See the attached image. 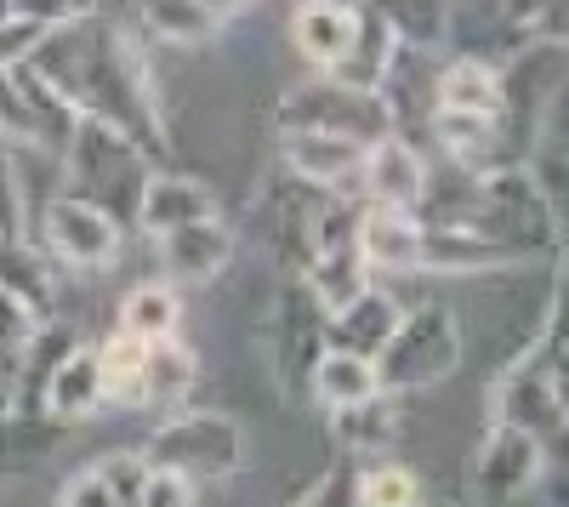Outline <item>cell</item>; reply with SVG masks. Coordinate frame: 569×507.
<instances>
[{
	"mask_svg": "<svg viewBox=\"0 0 569 507\" xmlns=\"http://www.w3.org/2000/svg\"><path fill=\"white\" fill-rule=\"evenodd\" d=\"M63 171H69V195H86L109 206L120 222L137 228V206H142V189L149 177L160 171V160L137 143L131 131L98 120V115H80L69 149H63Z\"/></svg>",
	"mask_w": 569,
	"mask_h": 507,
	"instance_id": "1",
	"label": "cell"
},
{
	"mask_svg": "<svg viewBox=\"0 0 569 507\" xmlns=\"http://www.w3.org/2000/svg\"><path fill=\"white\" fill-rule=\"evenodd\" d=\"M142 456H149V468L182 474L194 485H217L246 468V428L228 410H182V417H171L149 434Z\"/></svg>",
	"mask_w": 569,
	"mask_h": 507,
	"instance_id": "2",
	"label": "cell"
},
{
	"mask_svg": "<svg viewBox=\"0 0 569 507\" xmlns=\"http://www.w3.org/2000/svg\"><path fill=\"white\" fill-rule=\"evenodd\" d=\"M279 131H330V137H353V143H382L393 137V115L382 103V91H359L337 74H313L291 86L273 103Z\"/></svg>",
	"mask_w": 569,
	"mask_h": 507,
	"instance_id": "3",
	"label": "cell"
},
{
	"mask_svg": "<svg viewBox=\"0 0 569 507\" xmlns=\"http://www.w3.org/2000/svg\"><path fill=\"white\" fill-rule=\"evenodd\" d=\"M467 342H461V326L445 302H421L405 314V326L393 331V342L382 348L376 371H382V388L388 394H416V388H433L445 377H456Z\"/></svg>",
	"mask_w": 569,
	"mask_h": 507,
	"instance_id": "4",
	"label": "cell"
},
{
	"mask_svg": "<svg viewBox=\"0 0 569 507\" xmlns=\"http://www.w3.org/2000/svg\"><path fill=\"white\" fill-rule=\"evenodd\" d=\"M330 354V308L313 297V286L284 280L273 297V319H268V359H273V382L279 394H313V371Z\"/></svg>",
	"mask_w": 569,
	"mask_h": 507,
	"instance_id": "5",
	"label": "cell"
},
{
	"mask_svg": "<svg viewBox=\"0 0 569 507\" xmlns=\"http://www.w3.org/2000/svg\"><path fill=\"white\" fill-rule=\"evenodd\" d=\"M74 126H80V109L34 63L0 69V143H29V149L63 155Z\"/></svg>",
	"mask_w": 569,
	"mask_h": 507,
	"instance_id": "6",
	"label": "cell"
},
{
	"mask_svg": "<svg viewBox=\"0 0 569 507\" xmlns=\"http://www.w3.org/2000/svg\"><path fill=\"white\" fill-rule=\"evenodd\" d=\"M40 240H46V251H52L63 268L98 274V268H114V262H120V251H126V222H120L109 206L63 189L52 206H46V217H40Z\"/></svg>",
	"mask_w": 569,
	"mask_h": 507,
	"instance_id": "7",
	"label": "cell"
},
{
	"mask_svg": "<svg viewBox=\"0 0 569 507\" xmlns=\"http://www.w3.org/2000/svg\"><path fill=\"white\" fill-rule=\"evenodd\" d=\"M541 463H547V445L518 428V422H490L479 450H472V507H512L518 496H525L536 479H541Z\"/></svg>",
	"mask_w": 569,
	"mask_h": 507,
	"instance_id": "8",
	"label": "cell"
},
{
	"mask_svg": "<svg viewBox=\"0 0 569 507\" xmlns=\"http://www.w3.org/2000/svg\"><path fill=\"white\" fill-rule=\"evenodd\" d=\"M445 58L450 52H433V46H410L399 40L393 58H388V74H382V103L393 115V131L410 137V143H433V120H439V74H445Z\"/></svg>",
	"mask_w": 569,
	"mask_h": 507,
	"instance_id": "9",
	"label": "cell"
},
{
	"mask_svg": "<svg viewBox=\"0 0 569 507\" xmlns=\"http://www.w3.org/2000/svg\"><path fill=\"white\" fill-rule=\"evenodd\" d=\"M490 410H496L501 422L530 428L541 445H547V439H558V434L569 428L563 388H558L552 365H547V354H541L536 342H530L525 354H518L512 371H501V382H496V394H490Z\"/></svg>",
	"mask_w": 569,
	"mask_h": 507,
	"instance_id": "10",
	"label": "cell"
},
{
	"mask_svg": "<svg viewBox=\"0 0 569 507\" xmlns=\"http://www.w3.org/2000/svg\"><path fill=\"white\" fill-rule=\"evenodd\" d=\"M359 200L370 206H399V211H427L433 200V171H427V149L410 137H382L365 155V177H359Z\"/></svg>",
	"mask_w": 569,
	"mask_h": 507,
	"instance_id": "11",
	"label": "cell"
},
{
	"mask_svg": "<svg viewBox=\"0 0 569 507\" xmlns=\"http://www.w3.org/2000/svg\"><path fill=\"white\" fill-rule=\"evenodd\" d=\"M359 29H365V0H297L291 12V46L313 74L342 69L359 46Z\"/></svg>",
	"mask_w": 569,
	"mask_h": 507,
	"instance_id": "12",
	"label": "cell"
},
{
	"mask_svg": "<svg viewBox=\"0 0 569 507\" xmlns=\"http://www.w3.org/2000/svg\"><path fill=\"white\" fill-rule=\"evenodd\" d=\"M365 155H370V143H353V137L279 131V166L302 182H313V189H330V195H359Z\"/></svg>",
	"mask_w": 569,
	"mask_h": 507,
	"instance_id": "13",
	"label": "cell"
},
{
	"mask_svg": "<svg viewBox=\"0 0 569 507\" xmlns=\"http://www.w3.org/2000/svg\"><path fill=\"white\" fill-rule=\"evenodd\" d=\"M103 405H109V394H103V354H98V342H69L58 354V365L46 371V382H40V410L69 428V422L98 417Z\"/></svg>",
	"mask_w": 569,
	"mask_h": 507,
	"instance_id": "14",
	"label": "cell"
},
{
	"mask_svg": "<svg viewBox=\"0 0 569 507\" xmlns=\"http://www.w3.org/2000/svg\"><path fill=\"white\" fill-rule=\"evenodd\" d=\"M154 251H160V274L171 286H211L233 262V251H240V235H233L222 217H206V222H188V228L160 235Z\"/></svg>",
	"mask_w": 569,
	"mask_h": 507,
	"instance_id": "15",
	"label": "cell"
},
{
	"mask_svg": "<svg viewBox=\"0 0 569 507\" xmlns=\"http://www.w3.org/2000/svg\"><path fill=\"white\" fill-rule=\"evenodd\" d=\"M359 251H365L370 274H421V257H427V217H421V211L370 206V200H365Z\"/></svg>",
	"mask_w": 569,
	"mask_h": 507,
	"instance_id": "16",
	"label": "cell"
},
{
	"mask_svg": "<svg viewBox=\"0 0 569 507\" xmlns=\"http://www.w3.org/2000/svg\"><path fill=\"white\" fill-rule=\"evenodd\" d=\"M149 456L142 450H114V456H98L86 463L63 490H58V507H142V490H149Z\"/></svg>",
	"mask_w": 569,
	"mask_h": 507,
	"instance_id": "17",
	"label": "cell"
},
{
	"mask_svg": "<svg viewBox=\"0 0 569 507\" xmlns=\"http://www.w3.org/2000/svg\"><path fill=\"white\" fill-rule=\"evenodd\" d=\"M206 217H222L217 211V195L206 189L200 177H188V171H154L149 177V189H142V206H137V228L149 240L171 235V228H188V222H206Z\"/></svg>",
	"mask_w": 569,
	"mask_h": 507,
	"instance_id": "18",
	"label": "cell"
},
{
	"mask_svg": "<svg viewBox=\"0 0 569 507\" xmlns=\"http://www.w3.org/2000/svg\"><path fill=\"white\" fill-rule=\"evenodd\" d=\"M525 257L472 235V228H456V222H427V257H421V274H445V280H472V274H501V268H518Z\"/></svg>",
	"mask_w": 569,
	"mask_h": 507,
	"instance_id": "19",
	"label": "cell"
},
{
	"mask_svg": "<svg viewBox=\"0 0 569 507\" xmlns=\"http://www.w3.org/2000/svg\"><path fill=\"white\" fill-rule=\"evenodd\" d=\"M439 115L507 120V74H501V63H490V58H445Z\"/></svg>",
	"mask_w": 569,
	"mask_h": 507,
	"instance_id": "20",
	"label": "cell"
},
{
	"mask_svg": "<svg viewBox=\"0 0 569 507\" xmlns=\"http://www.w3.org/2000/svg\"><path fill=\"white\" fill-rule=\"evenodd\" d=\"M399 326H405V308H399L382 286H370L365 297H353L348 308L330 314V348L365 354V359H382V348L393 342Z\"/></svg>",
	"mask_w": 569,
	"mask_h": 507,
	"instance_id": "21",
	"label": "cell"
},
{
	"mask_svg": "<svg viewBox=\"0 0 569 507\" xmlns=\"http://www.w3.org/2000/svg\"><path fill=\"white\" fill-rule=\"evenodd\" d=\"M399 394H370L359 405H342L330 410V434H337V445L348 456H359V463H388V450L399 445Z\"/></svg>",
	"mask_w": 569,
	"mask_h": 507,
	"instance_id": "22",
	"label": "cell"
},
{
	"mask_svg": "<svg viewBox=\"0 0 569 507\" xmlns=\"http://www.w3.org/2000/svg\"><path fill=\"white\" fill-rule=\"evenodd\" d=\"M228 18L211 12L206 0H142V34L154 46H177V52H194L206 46Z\"/></svg>",
	"mask_w": 569,
	"mask_h": 507,
	"instance_id": "23",
	"label": "cell"
},
{
	"mask_svg": "<svg viewBox=\"0 0 569 507\" xmlns=\"http://www.w3.org/2000/svg\"><path fill=\"white\" fill-rule=\"evenodd\" d=\"M98 354H103V394H109V405H126V410L131 405H149L154 342H142V337H131V331L114 326V337H103Z\"/></svg>",
	"mask_w": 569,
	"mask_h": 507,
	"instance_id": "24",
	"label": "cell"
},
{
	"mask_svg": "<svg viewBox=\"0 0 569 507\" xmlns=\"http://www.w3.org/2000/svg\"><path fill=\"white\" fill-rule=\"evenodd\" d=\"M63 422H52L40 410H7V417H0V479H18V474H29L34 463H46V456H52L58 445H63Z\"/></svg>",
	"mask_w": 569,
	"mask_h": 507,
	"instance_id": "25",
	"label": "cell"
},
{
	"mask_svg": "<svg viewBox=\"0 0 569 507\" xmlns=\"http://www.w3.org/2000/svg\"><path fill=\"white\" fill-rule=\"evenodd\" d=\"M370 394H382V371H376V359L365 354H342V348H330L319 359V371H313V399L325 410H342V405H359Z\"/></svg>",
	"mask_w": 569,
	"mask_h": 507,
	"instance_id": "26",
	"label": "cell"
},
{
	"mask_svg": "<svg viewBox=\"0 0 569 507\" xmlns=\"http://www.w3.org/2000/svg\"><path fill=\"white\" fill-rule=\"evenodd\" d=\"M177 286L171 280H142L120 297V331L142 342H171L177 337Z\"/></svg>",
	"mask_w": 569,
	"mask_h": 507,
	"instance_id": "27",
	"label": "cell"
},
{
	"mask_svg": "<svg viewBox=\"0 0 569 507\" xmlns=\"http://www.w3.org/2000/svg\"><path fill=\"white\" fill-rule=\"evenodd\" d=\"M388 18V29L410 46H433L450 52V0H370Z\"/></svg>",
	"mask_w": 569,
	"mask_h": 507,
	"instance_id": "28",
	"label": "cell"
},
{
	"mask_svg": "<svg viewBox=\"0 0 569 507\" xmlns=\"http://www.w3.org/2000/svg\"><path fill=\"white\" fill-rule=\"evenodd\" d=\"M393 46H399V34H393V29H388V18L365 0V29H359V46L348 52V63H342V69H330V74L348 80V86H359V91H376V86H382V74H388Z\"/></svg>",
	"mask_w": 569,
	"mask_h": 507,
	"instance_id": "29",
	"label": "cell"
},
{
	"mask_svg": "<svg viewBox=\"0 0 569 507\" xmlns=\"http://www.w3.org/2000/svg\"><path fill=\"white\" fill-rule=\"evenodd\" d=\"M353 507H427V485L405 463H370L353 474Z\"/></svg>",
	"mask_w": 569,
	"mask_h": 507,
	"instance_id": "30",
	"label": "cell"
},
{
	"mask_svg": "<svg viewBox=\"0 0 569 507\" xmlns=\"http://www.w3.org/2000/svg\"><path fill=\"white\" fill-rule=\"evenodd\" d=\"M46 319H52V314H40L29 297H18V291L0 286V365H7V371H18V365L40 348Z\"/></svg>",
	"mask_w": 569,
	"mask_h": 507,
	"instance_id": "31",
	"label": "cell"
},
{
	"mask_svg": "<svg viewBox=\"0 0 569 507\" xmlns=\"http://www.w3.org/2000/svg\"><path fill=\"white\" fill-rule=\"evenodd\" d=\"M200 382V359H194V348H182L177 337L171 342H154V365H149V405H160V410H177L182 405V394Z\"/></svg>",
	"mask_w": 569,
	"mask_h": 507,
	"instance_id": "32",
	"label": "cell"
},
{
	"mask_svg": "<svg viewBox=\"0 0 569 507\" xmlns=\"http://www.w3.org/2000/svg\"><path fill=\"white\" fill-rule=\"evenodd\" d=\"M0 235L29 246V189H23V171L7 143H0Z\"/></svg>",
	"mask_w": 569,
	"mask_h": 507,
	"instance_id": "33",
	"label": "cell"
},
{
	"mask_svg": "<svg viewBox=\"0 0 569 507\" xmlns=\"http://www.w3.org/2000/svg\"><path fill=\"white\" fill-rule=\"evenodd\" d=\"M46 29L52 23H34V18H12V23H0V69H18L34 58V46L46 40Z\"/></svg>",
	"mask_w": 569,
	"mask_h": 507,
	"instance_id": "34",
	"label": "cell"
},
{
	"mask_svg": "<svg viewBox=\"0 0 569 507\" xmlns=\"http://www.w3.org/2000/svg\"><path fill=\"white\" fill-rule=\"evenodd\" d=\"M142 507H194V479L154 468L149 474V490H142Z\"/></svg>",
	"mask_w": 569,
	"mask_h": 507,
	"instance_id": "35",
	"label": "cell"
},
{
	"mask_svg": "<svg viewBox=\"0 0 569 507\" xmlns=\"http://www.w3.org/2000/svg\"><path fill=\"white\" fill-rule=\"evenodd\" d=\"M18 18H34V23H63L74 18V0H12Z\"/></svg>",
	"mask_w": 569,
	"mask_h": 507,
	"instance_id": "36",
	"label": "cell"
},
{
	"mask_svg": "<svg viewBox=\"0 0 569 507\" xmlns=\"http://www.w3.org/2000/svg\"><path fill=\"white\" fill-rule=\"evenodd\" d=\"M348 485H353V479H342V474H325V479H319L302 501H291V507H337V496H342Z\"/></svg>",
	"mask_w": 569,
	"mask_h": 507,
	"instance_id": "37",
	"label": "cell"
},
{
	"mask_svg": "<svg viewBox=\"0 0 569 507\" xmlns=\"http://www.w3.org/2000/svg\"><path fill=\"white\" fill-rule=\"evenodd\" d=\"M12 405H18V382H12V371H7V365H0V417H7Z\"/></svg>",
	"mask_w": 569,
	"mask_h": 507,
	"instance_id": "38",
	"label": "cell"
},
{
	"mask_svg": "<svg viewBox=\"0 0 569 507\" xmlns=\"http://www.w3.org/2000/svg\"><path fill=\"white\" fill-rule=\"evenodd\" d=\"M211 12H222V18H240L246 7H257V0H206Z\"/></svg>",
	"mask_w": 569,
	"mask_h": 507,
	"instance_id": "39",
	"label": "cell"
},
{
	"mask_svg": "<svg viewBox=\"0 0 569 507\" xmlns=\"http://www.w3.org/2000/svg\"><path fill=\"white\" fill-rule=\"evenodd\" d=\"M18 18V7H12V0H0V23H12Z\"/></svg>",
	"mask_w": 569,
	"mask_h": 507,
	"instance_id": "40",
	"label": "cell"
}]
</instances>
